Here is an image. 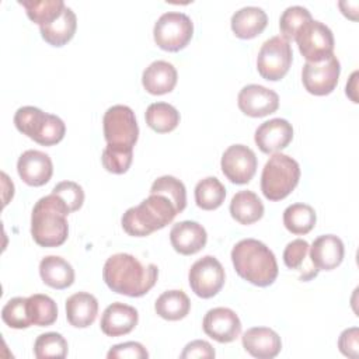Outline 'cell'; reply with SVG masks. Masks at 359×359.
<instances>
[{
    "label": "cell",
    "mask_w": 359,
    "mask_h": 359,
    "mask_svg": "<svg viewBox=\"0 0 359 359\" xmlns=\"http://www.w3.org/2000/svg\"><path fill=\"white\" fill-rule=\"evenodd\" d=\"M102 278L112 292L140 297L156 285L158 268L154 264L143 265L132 254L118 252L105 261Z\"/></svg>",
    "instance_id": "6da1fadb"
},
{
    "label": "cell",
    "mask_w": 359,
    "mask_h": 359,
    "mask_svg": "<svg viewBox=\"0 0 359 359\" xmlns=\"http://www.w3.org/2000/svg\"><path fill=\"white\" fill-rule=\"evenodd\" d=\"M231 262L238 276L259 287L272 285L279 272L273 252L255 238L238 241L231 250Z\"/></svg>",
    "instance_id": "7a4b0ae2"
},
{
    "label": "cell",
    "mask_w": 359,
    "mask_h": 359,
    "mask_svg": "<svg viewBox=\"0 0 359 359\" xmlns=\"http://www.w3.org/2000/svg\"><path fill=\"white\" fill-rule=\"evenodd\" d=\"M67 205L55 194L42 196L31 213V236L41 247H59L69 236Z\"/></svg>",
    "instance_id": "3957f363"
},
{
    "label": "cell",
    "mask_w": 359,
    "mask_h": 359,
    "mask_svg": "<svg viewBox=\"0 0 359 359\" xmlns=\"http://www.w3.org/2000/svg\"><path fill=\"white\" fill-rule=\"evenodd\" d=\"M178 215L172 202L164 195L150 194L137 206L129 208L122 219L123 230L133 237H146L170 224Z\"/></svg>",
    "instance_id": "277c9868"
},
{
    "label": "cell",
    "mask_w": 359,
    "mask_h": 359,
    "mask_svg": "<svg viewBox=\"0 0 359 359\" xmlns=\"http://www.w3.org/2000/svg\"><path fill=\"white\" fill-rule=\"evenodd\" d=\"M299 180V163L283 153H273L264 165L261 191L266 199L280 201L296 188Z\"/></svg>",
    "instance_id": "5b68a950"
},
{
    "label": "cell",
    "mask_w": 359,
    "mask_h": 359,
    "mask_svg": "<svg viewBox=\"0 0 359 359\" xmlns=\"http://www.w3.org/2000/svg\"><path fill=\"white\" fill-rule=\"evenodd\" d=\"M14 125L21 133L42 146H53L59 143L66 133V125L59 116L46 114L31 105L17 109Z\"/></svg>",
    "instance_id": "8992f818"
},
{
    "label": "cell",
    "mask_w": 359,
    "mask_h": 359,
    "mask_svg": "<svg viewBox=\"0 0 359 359\" xmlns=\"http://www.w3.org/2000/svg\"><path fill=\"white\" fill-rule=\"evenodd\" d=\"M104 137L114 147L133 149L139 137V126L135 112L128 105H112L102 118Z\"/></svg>",
    "instance_id": "52a82bcc"
},
{
    "label": "cell",
    "mask_w": 359,
    "mask_h": 359,
    "mask_svg": "<svg viewBox=\"0 0 359 359\" xmlns=\"http://www.w3.org/2000/svg\"><path fill=\"white\" fill-rule=\"evenodd\" d=\"M194 34L192 20L180 11H168L160 15L153 28L154 42L168 52L184 49Z\"/></svg>",
    "instance_id": "ba28073f"
},
{
    "label": "cell",
    "mask_w": 359,
    "mask_h": 359,
    "mask_svg": "<svg viewBox=\"0 0 359 359\" xmlns=\"http://www.w3.org/2000/svg\"><path fill=\"white\" fill-rule=\"evenodd\" d=\"M293 60L290 42L282 35L266 39L257 56V69L262 79L278 81L286 76Z\"/></svg>",
    "instance_id": "9c48e42d"
},
{
    "label": "cell",
    "mask_w": 359,
    "mask_h": 359,
    "mask_svg": "<svg viewBox=\"0 0 359 359\" xmlns=\"http://www.w3.org/2000/svg\"><path fill=\"white\" fill-rule=\"evenodd\" d=\"M299 50L307 62L318 63L334 53L332 31L317 20L303 24L294 36Z\"/></svg>",
    "instance_id": "30bf717a"
},
{
    "label": "cell",
    "mask_w": 359,
    "mask_h": 359,
    "mask_svg": "<svg viewBox=\"0 0 359 359\" xmlns=\"http://www.w3.org/2000/svg\"><path fill=\"white\" fill-rule=\"evenodd\" d=\"M224 279V269L219 259L213 255H205L194 262L188 273L192 292L202 299H210L216 296L223 287Z\"/></svg>",
    "instance_id": "8fae6325"
},
{
    "label": "cell",
    "mask_w": 359,
    "mask_h": 359,
    "mask_svg": "<svg viewBox=\"0 0 359 359\" xmlns=\"http://www.w3.org/2000/svg\"><path fill=\"white\" fill-rule=\"evenodd\" d=\"M341 65L332 53L323 62H306L302 70V81L304 88L314 95H327L334 91L338 84Z\"/></svg>",
    "instance_id": "7c38bea8"
},
{
    "label": "cell",
    "mask_w": 359,
    "mask_h": 359,
    "mask_svg": "<svg viewBox=\"0 0 359 359\" xmlns=\"http://www.w3.org/2000/svg\"><path fill=\"white\" fill-rule=\"evenodd\" d=\"M257 156L245 144H231L229 146L220 161V167L227 180L233 184H247L252 180L257 171Z\"/></svg>",
    "instance_id": "4fadbf2b"
},
{
    "label": "cell",
    "mask_w": 359,
    "mask_h": 359,
    "mask_svg": "<svg viewBox=\"0 0 359 359\" xmlns=\"http://www.w3.org/2000/svg\"><path fill=\"white\" fill-rule=\"evenodd\" d=\"M237 104L243 114L252 118H262L273 114L279 108V95L264 86L248 84L240 90Z\"/></svg>",
    "instance_id": "5bb4252c"
},
{
    "label": "cell",
    "mask_w": 359,
    "mask_h": 359,
    "mask_svg": "<svg viewBox=\"0 0 359 359\" xmlns=\"http://www.w3.org/2000/svg\"><path fill=\"white\" fill-rule=\"evenodd\" d=\"M205 334L220 344L233 342L241 334V321L229 307L210 309L202 321Z\"/></svg>",
    "instance_id": "9a60e30c"
},
{
    "label": "cell",
    "mask_w": 359,
    "mask_h": 359,
    "mask_svg": "<svg viewBox=\"0 0 359 359\" xmlns=\"http://www.w3.org/2000/svg\"><path fill=\"white\" fill-rule=\"evenodd\" d=\"M293 139V128L286 119L273 118L262 122L257 130L254 140L262 153H278L287 147Z\"/></svg>",
    "instance_id": "2e32d148"
},
{
    "label": "cell",
    "mask_w": 359,
    "mask_h": 359,
    "mask_svg": "<svg viewBox=\"0 0 359 359\" xmlns=\"http://www.w3.org/2000/svg\"><path fill=\"white\" fill-rule=\"evenodd\" d=\"M17 171L27 185L42 187L50 180L53 164L46 153L41 150H27L18 157Z\"/></svg>",
    "instance_id": "e0dca14e"
},
{
    "label": "cell",
    "mask_w": 359,
    "mask_h": 359,
    "mask_svg": "<svg viewBox=\"0 0 359 359\" xmlns=\"http://www.w3.org/2000/svg\"><path fill=\"white\" fill-rule=\"evenodd\" d=\"M243 348L254 358L272 359L282 349V341L278 332L268 327H252L241 337Z\"/></svg>",
    "instance_id": "ac0fdd59"
},
{
    "label": "cell",
    "mask_w": 359,
    "mask_h": 359,
    "mask_svg": "<svg viewBox=\"0 0 359 359\" xmlns=\"http://www.w3.org/2000/svg\"><path fill=\"white\" fill-rule=\"evenodd\" d=\"M170 241L177 252L182 255H192L206 245L208 234L202 224L184 220L172 226L170 231Z\"/></svg>",
    "instance_id": "d6986e66"
},
{
    "label": "cell",
    "mask_w": 359,
    "mask_h": 359,
    "mask_svg": "<svg viewBox=\"0 0 359 359\" xmlns=\"http://www.w3.org/2000/svg\"><path fill=\"white\" fill-rule=\"evenodd\" d=\"M137 310L129 304L115 302L109 304L101 316V331L108 337H121L129 334L137 324Z\"/></svg>",
    "instance_id": "ffe728a7"
},
{
    "label": "cell",
    "mask_w": 359,
    "mask_h": 359,
    "mask_svg": "<svg viewBox=\"0 0 359 359\" xmlns=\"http://www.w3.org/2000/svg\"><path fill=\"white\" fill-rule=\"evenodd\" d=\"M345 248L339 237L323 234L317 237L310 247V259L318 271H332L344 259Z\"/></svg>",
    "instance_id": "44dd1931"
},
{
    "label": "cell",
    "mask_w": 359,
    "mask_h": 359,
    "mask_svg": "<svg viewBox=\"0 0 359 359\" xmlns=\"http://www.w3.org/2000/svg\"><path fill=\"white\" fill-rule=\"evenodd\" d=\"M177 79V70L170 62L154 60L144 69L142 74V84L147 93L153 95H163L174 90Z\"/></svg>",
    "instance_id": "7402d4cb"
},
{
    "label": "cell",
    "mask_w": 359,
    "mask_h": 359,
    "mask_svg": "<svg viewBox=\"0 0 359 359\" xmlns=\"http://www.w3.org/2000/svg\"><path fill=\"white\" fill-rule=\"evenodd\" d=\"M98 314V300L87 292H77L66 300V318L76 328L90 327Z\"/></svg>",
    "instance_id": "603a6c76"
},
{
    "label": "cell",
    "mask_w": 359,
    "mask_h": 359,
    "mask_svg": "<svg viewBox=\"0 0 359 359\" xmlns=\"http://www.w3.org/2000/svg\"><path fill=\"white\" fill-rule=\"evenodd\" d=\"M230 22L231 29L237 38L251 39L265 29L268 24V15L261 7L247 6L237 10L231 15Z\"/></svg>",
    "instance_id": "cb8c5ba5"
},
{
    "label": "cell",
    "mask_w": 359,
    "mask_h": 359,
    "mask_svg": "<svg viewBox=\"0 0 359 359\" xmlns=\"http://www.w3.org/2000/svg\"><path fill=\"white\" fill-rule=\"evenodd\" d=\"M283 262L289 269L299 272V279L302 282H307L318 273V269L310 259V245L303 238H296L285 247Z\"/></svg>",
    "instance_id": "d4e9b609"
},
{
    "label": "cell",
    "mask_w": 359,
    "mask_h": 359,
    "mask_svg": "<svg viewBox=\"0 0 359 359\" xmlns=\"http://www.w3.org/2000/svg\"><path fill=\"white\" fill-rule=\"evenodd\" d=\"M39 275L45 285L57 290L66 289L74 282L73 266L57 255H48L41 259Z\"/></svg>",
    "instance_id": "484cf974"
},
{
    "label": "cell",
    "mask_w": 359,
    "mask_h": 359,
    "mask_svg": "<svg viewBox=\"0 0 359 359\" xmlns=\"http://www.w3.org/2000/svg\"><path fill=\"white\" fill-rule=\"evenodd\" d=\"M77 18L70 7H65L62 14L49 24L41 25V35L52 46H63L66 45L76 32Z\"/></svg>",
    "instance_id": "4316f807"
},
{
    "label": "cell",
    "mask_w": 359,
    "mask_h": 359,
    "mask_svg": "<svg viewBox=\"0 0 359 359\" xmlns=\"http://www.w3.org/2000/svg\"><path fill=\"white\" fill-rule=\"evenodd\" d=\"M230 215L240 224H252L264 216V205L255 192L240 191L230 202Z\"/></svg>",
    "instance_id": "83f0119b"
},
{
    "label": "cell",
    "mask_w": 359,
    "mask_h": 359,
    "mask_svg": "<svg viewBox=\"0 0 359 359\" xmlns=\"http://www.w3.org/2000/svg\"><path fill=\"white\" fill-rule=\"evenodd\" d=\"M154 310L164 320L178 321L188 316L191 302L184 290H167L157 297Z\"/></svg>",
    "instance_id": "f1b7e54d"
},
{
    "label": "cell",
    "mask_w": 359,
    "mask_h": 359,
    "mask_svg": "<svg viewBox=\"0 0 359 359\" xmlns=\"http://www.w3.org/2000/svg\"><path fill=\"white\" fill-rule=\"evenodd\" d=\"M146 123L157 133H168L180 123V112L168 102H153L146 109Z\"/></svg>",
    "instance_id": "f546056e"
},
{
    "label": "cell",
    "mask_w": 359,
    "mask_h": 359,
    "mask_svg": "<svg viewBox=\"0 0 359 359\" xmlns=\"http://www.w3.org/2000/svg\"><path fill=\"white\" fill-rule=\"evenodd\" d=\"M316 212L307 203L289 205L283 212V224L292 234H307L316 226Z\"/></svg>",
    "instance_id": "4dcf8cb0"
},
{
    "label": "cell",
    "mask_w": 359,
    "mask_h": 359,
    "mask_svg": "<svg viewBox=\"0 0 359 359\" xmlns=\"http://www.w3.org/2000/svg\"><path fill=\"white\" fill-rule=\"evenodd\" d=\"M226 198V188L216 177H206L195 187V202L203 210L217 209Z\"/></svg>",
    "instance_id": "1f68e13d"
},
{
    "label": "cell",
    "mask_w": 359,
    "mask_h": 359,
    "mask_svg": "<svg viewBox=\"0 0 359 359\" xmlns=\"http://www.w3.org/2000/svg\"><path fill=\"white\" fill-rule=\"evenodd\" d=\"M18 3L25 8L28 18L39 27L56 20L66 7L62 0H21Z\"/></svg>",
    "instance_id": "d6a6232c"
},
{
    "label": "cell",
    "mask_w": 359,
    "mask_h": 359,
    "mask_svg": "<svg viewBox=\"0 0 359 359\" xmlns=\"http://www.w3.org/2000/svg\"><path fill=\"white\" fill-rule=\"evenodd\" d=\"M28 313L32 325L48 327L57 318V306L48 294L35 293L28 297Z\"/></svg>",
    "instance_id": "836d02e7"
},
{
    "label": "cell",
    "mask_w": 359,
    "mask_h": 359,
    "mask_svg": "<svg viewBox=\"0 0 359 359\" xmlns=\"http://www.w3.org/2000/svg\"><path fill=\"white\" fill-rule=\"evenodd\" d=\"M150 194H158L168 198L175 206L177 212L181 213L187 206V189L182 181L172 175L158 177L150 187Z\"/></svg>",
    "instance_id": "e575fe53"
},
{
    "label": "cell",
    "mask_w": 359,
    "mask_h": 359,
    "mask_svg": "<svg viewBox=\"0 0 359 359\" xmlns=\"http://www.w3.org/2000/svg\"><path fill=\"white\" fill-rule=\"evenodd\" d=\"M34 355L38 359H63L67 355V341L57 332L41 334L34 342Z\"/></svg>",
    "instance_id": "d590c367"
},
{
    "label": "cell",
    "mask_w": 359,
    "mask_h": 359,
    "mask_svg": "<svg viewBox=\"0 0 359 359\" xmlns=\"http://www.w3.org/2000/svg\"><path fill=\"white\" fill-rule=\"evenodd\" d=\"M3 321L11 328H28L32 325L28 313V297H13L1 309Z\"/></svg>",
    "instance_id": "8d00e7d4"
},
{
    "label": "cell",
    "mask_w": 359,
    "mask_h": 359,
    "mask_svg": "<svg viewBox=\"0 0 359 359\" xmlns=\"http://www.w3.org/2000/svg\"><path fill=\"white\" fill-rule=\"evenodd\" d=\"M313 20L310 11L303 6H290L287 7L279 20V28L282 36L287 41L294 39L299 28L306 24L307 21Z\"/></svg>",
    "instance_id": "74e56055"
},
{
    "label": "cell",
    "mask_w": 359,
    "mask_h": 359,
    "mask_svg": "<svg viewBox=\"0 0 359 359\" xmlns=\"http://www.w3.org/2000/svg\"><path fill=\"white\" fill-rule=\"evenodd\" d=\"M133 158V149L114 147L107 144L102 150L101 161L107 171L112 174H123L129 170Z\"/></svg>",
    "instance_id": "f35d334b"
},
{
    "label": "cell",
    "mask_w": 359,
    "mask_h": 359,
    "mask_svg": "<svg viewBox=\"0 0 359 359\" xmlns=\"http://www.w3.org/2000/svg\"><path fill=\"white\" fill-rule=\"evenodd\" d=\"M52 194L57 195L69 208L70 213L79 210L84 202V191L81 185L74 181H62L56 184L52 189Z\"/></svg>",
    "instance_id": "ab89813d"
},
{
    "label": "cell",
    "mask_w": 359,
    "mask_h": 359,
    "mask_svg": "<svg viewBox=\"0 0 359 359\" xmlns=\"http://www.w3.org/2000/svg\"><path fill=\"white\" fill-rule=\"evenodd\" d=\"M108 359H146L149 358V352L140 342L129 341L123 344L114 345L108 353Z\"/></svg>",
    "instance_id": "60d3db41"
},
{
    "label": "cell",
    "mask_w": 359,
    "mask_h": 359,
    "mask_svg": "<svg viewBox=\"0 0 359 359\" xmlns=\"http://www.w3.org/2000/svg\"><path fill=\"white\" fill-rule=\"evenodd\" d=\"M338 348L342 355L348 358H358V351H359V330L358 327H351L346 328L341 332L338 338Z\"/></svg>",
    "instance_id": "b9f144b4"
},
{
    "label": "cell",
    "mask_w": 359,
    "mask_h": 359,
    "mask_svg": "<svg viewBox=\"0 0 359 359\" xmlns=\"http://www.w3.org/2000/svg\"><path fill=\"white\" fill-rule=\"evenodd\" d=\"M182 359H192V358H215L216 352L213 346L203 339H195L185 345L184 351L180 355Z\"/></svg>",
    "instance_id": "7bdbcfd3"
},
{
    "label": "cell",
    "mask_w": 359,
    "mask_h": 359,
    "mask_svg": "<svg viewBox=\"0 0 359 359\" xmlns=\"http://www.w3.org/2000/svg\"><path fill=\"white\" fill-rule=\"evenodd\" d=\"M356 76H358V72H353L349 83H346V95H349L353 102H358V98L355 94L356 93Z\"/></svg>",
    "instance_id": "ee69618b"
}]
</instances>
